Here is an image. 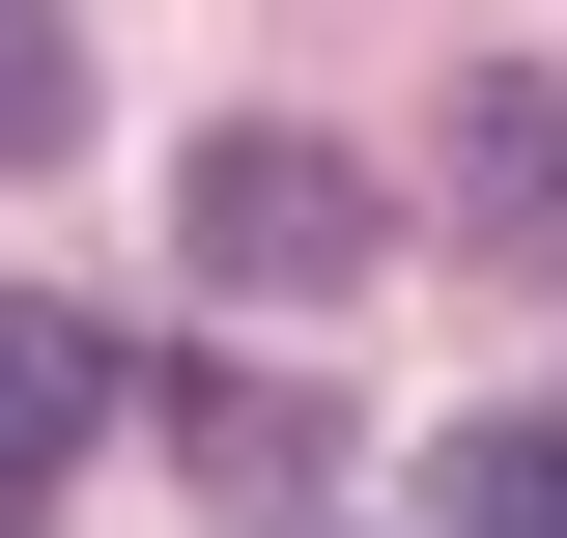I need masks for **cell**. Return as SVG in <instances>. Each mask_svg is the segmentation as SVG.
<instances>
[{
    "label": "cell",
    "mask_w": 567,
    "mask_h": 538,
    "mask_svg": "<svg viewBox=\"0 0 567 538\" xmlns=\"http://www.w3.org/2000/svg\"><path fill=\"white\" fill-rule=\"evenodd\" d=\"M171 256H199V283H256V312H341V283L369 256H398V199H369V170H341V142H199V170H171Z\"/></svg>",
    "instance_id": "obj_1"
},
{
    "label": "cell",
    "mask_w": 567,
    "mask_h": 538,
    "mask_svg": "<svg viewBox=\"0 0 567 538\" xmlns=\"http://www.w3.org/2000/svg\"><path fill=\"white\" fill-rule=\"evenodd\" d=\"M85 425H114V340H85V312H29V283H0V482L58 510V454H85Z\"/></svg>",
    "instance_id": "obj_2"
},
{
    "label": "cell",
    "mask_w": 567,
    "mask_h": 538,
    "mask_svg": "<svg viewBox=\"0 0 567 538\" xmlns=\"http://www.w3.org/2000/svg\"><path fill=\"white\" fill-rule=\"evenodd\" d=\"M425 510L454 538H567V425L511 397V425H425Z\"/></svg>",
    "instance_id": "obj_3"
},
{
    "label": "cell",
    "mask_w": 567,
    "mask_h": 538,
    "mask_svg": "<svg viewBox=\"0 0 567 538\" xmlns=\"http://www.w3.org/2000/svg\"><path fill=\"white\" fill-rule=\"evenodd\" d=\"M454 170H483V227H567V85H483V114H454Z\"/></svg>",
    "instance_id": "obj_4"
},
{
    "label": "cell",
    "mask_w": 567,
    "mask_h": 538,
    "mask_svg": "<svg viewBox=\"0 0 567 538\" xmlns=\"http://www.w3.org/2000/svg\"><path fill=\"white\" fill-rule=\"evenodd\" d=\"M199 425V482H256V510H312V397H256V369H227V397H171Z\"/></svg>",
    "instance_id": "obj_5"
},
{
    "label": "cell",
    "mask_w": 567,
    "mask_h": 538,
    "mask_svg": "<svg viewBox=\"0 0 567 538\" xmlns=\"http://www.w3.org/2000/svg\"><path fill=\"white\" fill-rule=\"evenodd\" d=\"M0 142H85V29H0Z\"/></svg>",
    "instance_id": "obj_6"
},
{
    "label": "cell",
    "mask_w": 567,
    "mask_h": 538,
    "mask_svg": "<svg viewBox=\"0 0 567 538\" xmlns=\"http://www.w3.org/2000/svg\"><path fill=\"white\" fill-rule=\"evenodd\" d=\"M0 538H29V482H0Z\"/></svg>",
    "instance_id": "obj_7"
}]
</instances>
